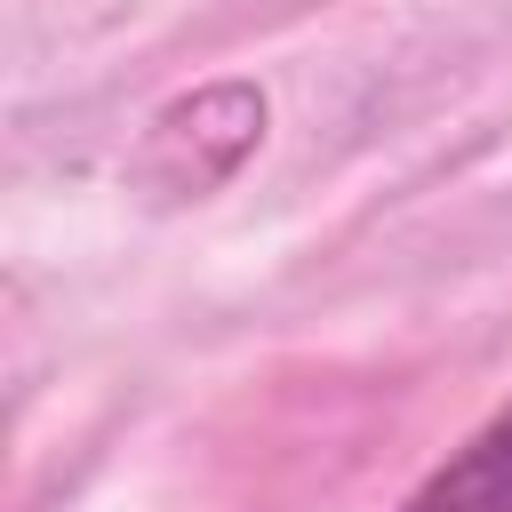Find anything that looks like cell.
<instances>
[{
  "label": "cell",
  "mask_w": 512,
  "mask_h": 512,
  "mask_svg": "<svg viewBox=\"0 0 512 512\" xmlns=\"http://www.w3.org/2000/svg\"><path fill=\"white\" fill-rule=\"evenodd\" d=\"M256 136H264V96L256 88H200L192 104H168L152 120L136 176L168 200H200L248 160Z\"/></svg>",
  "instance_id": "cell-1"
},
{
  "label": "cell",
  "mask_w": 512,
  "mask_h": 512,
  "mask_svg": "<svg viewBox=\"0 0 512 512\" xmlns=\"http://www.w3.org/2000/svg\"><path fill=\"white\" fill-rule=\"evenodd\" d=\"M400 512H512V416H496L480 440H464Z\"/></svg>",
  "instance_id": "cell-2"
}]
</instances>
